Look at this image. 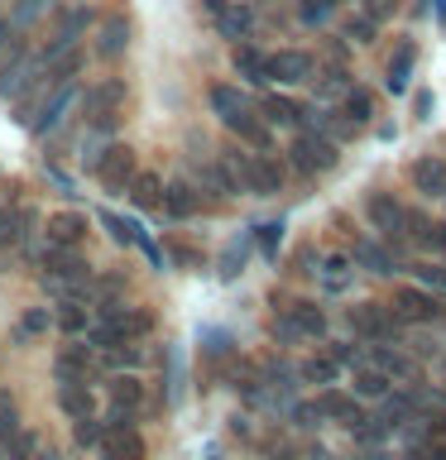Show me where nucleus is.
<instances>
[{"label":"nucleus","mask_w":446,"mask_h":460,"mask_svg":"<svg viewBox=\"0 0 446 460\" xmlns=\"http://www.w3.org/2000/svg\"><path fill=\"white\" fill-rule=\"evenodd\" d=\"M312 82H317V92H322V96H345V92H351V72H345V67L312 72Z\"/></svg>","instance_id":"35"},{"label":"nucleus","mask_w":446,"mask_h":460,"mask_svg":"<svg viewBox=\"0 0 446 460\" xmlns=\"http://www.w3.org/2000/svg\"><path fill=\"white\" fill-rule=\"evenodd\" d=\"M106 394H111V408H120V412H139V402H144V384L135 379V374H115V379L106 384Z\"/></svg>","instance_id":"22"},{"label":"nucleus","mask_w":446,"mask_h":460,"mask_svg":"<svg viewBox=\"0 0 446 460\" xmlns=\"http://www.w3.org/2000/svg\"><path fill=\"white\" fill-rule=\"evenodd\" d=\"M49 240L53 244H82L86 240V216L82 211H53L49 216Z\"/></svg>","instance_id":"20"},{"label":"nucleus","mask_w":446,"mask_h":460,"mask_svg":"<svg viewBox=\"0 0 446 460\" xmlns=\"http://www.w3.org/2000/svg\"><path fill=\"white\" fill-rule=\"evenodd\" d=\"M230 63H236V72H240L245 82H254V86H264V82H269L264 53H259L254 43H236V53H230Z\"/></svg>","instance_id":"25"},{"label":"nucleus","mask_w":446,"mask_h":460,"mask_svg":"<svg viewBox=\"0 0 446 460\" xmlns=\"http://www.w3.org/2000/svg\"><path fill=\"white\" fill-rule=\"evenodd\" d=\"M5 43H10V24L0 20V49H5Z\"/></svg>","instance_id":"51"},{"label":"nucleus","mask_w":446,"mask_h":460,"mask_svg":"<svg viewBox=\"0 0 446 460\" xmlns=\"http://www.w3.org/2000/svg\"><path fill=\"white\" fill-rule=\"evenodd\" d=\"M345 322L360 341H394L398 336V316L388 312V302H355L351 312H345Z\"/></svg>","instance_id":"4"},{"label":"nucleus","mask_w":446,"mask_h":460,"mask_svg":"<svg viewBox=\"0 0 446 460\" xmlns=\"http://www.w3.org/2000/svg\"><path fill=\"white\" fill-rule=\"evenodd\" d=\"M0 244H20V207L0 197Z\"/></svg>","instance_id":"37"},{"label":"nucleus","mask_w":446,"mask_h":460,"mask_svg":"<svg viewBox=\"0 0 446 460\" xmlns=\"http://www.w3.org/2000/svg\"><path fill=\"white\" fill-rule=\"evenodd\" d=\"M298 379H302V384H331V379H336V359H326V355L302 359V365H298Z\"/></svg>","instance_id":"33"},{"label":"nucleus","mask_w":446,"mask_h":460,"mask_svg":"<svg viewBox=\"0 0 446 460\" xmlns=\"http://www.w3.org/2000/svg\"><path fill=\"white\" fill-rule=\"evenodd\" d=\"M365 216H370V226L379 230L388 244H403V207H398L388 192H374V197L365 201Z\"/></svg>","instance_id":"11"},{"label":"nucleus","mask_w":446,"mask_h":460,"mask_svg":"<svg viewBox=\"0 0 446 460\" xmlns=\"http://www.w3.org/2000/svg\"><path fill=\"white\" fill-rule=\"evenodd\" d=\"M82 101V111H86V129H96L101 139L115 129V120H120V106H125V82L120 77H101Z\"/></svg>","instance_id":"1"},{"label":"nucleus","mask_w":446,"mask_h":460,"mask_svg":"<svg viewBox=\"0 0 446 460\" xmlns=\"http://www.w3.org/2000/svg\"><path fill=\"white\" fill-rule=\"evenodd\" d=\"M413 279H417V288H427V293L446 297V269H442V264H413Z\"/></svg>","instance_id":"38"},{"label":"nucleus","mask_w":446,"mask_h":460,"mask_svg":"<svg viewBox=\"0 0 446 460\" xmlns=\"http://www.w3.org/2000/svg\"><path fill=\"white\" fill-rule=\"evenodd\" d=\"M207 10L216 14V10H226V0H207Z\"/></svg>","instance_id":"52"},{"label":"nucleus","mask_w":446,"mask_h":460,"mask_svg":"<svg viewBox=\"0 0 446 460\" xmlns=\"http://www.w3.org/2000/svg\"><path fill=\"white\" fill-rule=\"evenodd\" d=\"M317 417H331V422H360V398H351V394H341V388H322V394H317Z\"/></svg>","instance_id":"12"},{"label":"nucleus","mask_w":446,"mask_h":460,"mask_svg":"<svg viewBox=\"0 0 446 460\" xmlns=\"http://www.w3.org/2000/svg\"><path fill=\"white\" fill-rule=\"evenodd\" d=\"M58 408H63L67 417H92L96 398H92V388H86L82 379H63L58 384Z\"/></svg>","instance_id":"17"},{"label":"nucleus","mask_w":446,"mask_h":460,"mask_svg":"<svg viewBox=\"0 0 446 460\" xmlns=\"http://www.w3.org/2000/svg\"><path fill=\"white\" fill-rule=\"evenodd\" d=\"M125 192H129V201H135V207H144V211H158V207H164V178H158V172H135Z\"/></svg>","instance_id":"21"},{"label":"nucleus","mask_w":446,"mask_h":460,"mask_svg":"<svg viewBox=\"0 0 446 460\" xmlns=\"http://www.w3.org/2000/svg\"><path fill=\"white\" fill-rule=\"evenodd\" d=\"M345 34L355 43H374V20H365V14H360V20H345Z\"/></svg>","instance_id":"45"},{"label":"nucleus","mask_w":446,"mask_h":460,"mask_svg":"<svg viewBox=\"0 0 446 460\" xmlns=\"http://www.w3.org/2000/svg\"><path fill=\"white\" fill-rule=\"evenodd\" d=\"M355 259H360V264H365L370 273H394V254H388L384 244H374V240H365V235L355 240Z\"/></svg>","instance_id":"29"},{"label":"nucleus","mask_w":446,"mask_h":460,"mask_svg":"<svg viewBox=\"0 0 446 460\" xmlns=\"http://www.w3.org/2000/svg\"><path fill=\"white\" fill-rule=\"evenodd\" d=\"M403 230H408V235L423 244V250H432V254L446 259V221H427V216L403 211Z\"/></svg>","instance_id":"13"},{"label":"nucleus","mask_w":446,"mask_h":460,"mask_svg":"<svg viewBox=\"0 0 446 460\" xmlns=\"http://www.w3.org/2000/svg\"><path fill=\"white\" fill-rule=\"evenodd\" d=\"M355 460H388V456L379 451V446H370V451H365V456H355Z\"/></svg>","instance_id":"49"},{"label":"nucleus","mask_w":446,"mask_h":460,"mask_svg":"<svg viewBox=\"0 0 446 460\" xmlns=\"http://www.w3.org/2000/svg\"><path fill=\"white\" fill-rule=\"evenodd\" d=\"M408 178H413V187L417 192H427V197H446V164L442 158H417V164L408 168Z\"/></svg>","instance_id":"15"},{"label":"nucleus","mask_w":446,"mask_h":460,"mask_svg":"<svg viewBox=\"0 0 446 460\" xmlns=\"http://www.w3.org/2000/svg\"><path fill=\"white\" fill-rule=\"evenodd\" d=\"M92 20H96V14H92V5H86V0H82V5H67L63 20H58V29H53V43L43 49V63H53L58 53L77 49V39L86 34V24H92Z\"/></svg>","instance_id":"9"},{"label":"nucleus","mask_w":446,"mask_h":460,"mask_svg":"<svg viewBox=\"0 0 446 460\" xmlns=\"http://www.w3.org/2000/svg\"><path fill=\"white\" fill-rule=\"evenodd\" d=\"M403 460H446V437H417V446Z\"/></svg>","instance_id":"39"},{"label":"nucleus","mask_w":446,"mask_h":460,"mask_svg":"<svg viewBox=\"0 0 446 460\" xmlns=\"http://www.w3.org/2000/svg\"><path fill=\"white\" fill-rule=\"evenodd\" d=\"M384 394H388V374L355 369V398H384Z\"/></svg>","instance_id":"34"},{"label":"nucleus","mask_w":446,"mask_h":460,"mask_svg":"<svg viewBox=\"0 0 446 460\" xmlns=\"http://www.w3.org/2000/svg\"><path fill=\"white\" fill-rule=\"evenodd\" d=\"M129 49V24H125V14H111L106 24H101V34H96V53L101 58H120Z\"/></svg>","instance_id":"24"},{"label":"nucleus","mask_w":446,"mask_h":460,"mask_svg":"<svg viewBox=\"0 0 446 460\" xmlns=\"http://www.w3.org/2000/svg\"><path fill=\"white\" fill-rule=\"evenodd\" d=\"M43 67H49V63H43V53H29L24 43L14 39V43H10V63L0 67V96H5V101H20L29 86H39Z\"/></svg>","instance_id":"2"},{"label":"nucleus","mask_w":446,"mask_h":460,"mask_svg":"<svg viewBox=\"0 0 446 460\" xmlns=\"http://www.w3.org/2000/svg\"><path fill=\"white\" fill-rule=\"evenodd\" d=\"M92 172L101 178V187H106V192H125L129 178L139 172V164H135V149H129V144H106V149L96 154Z\"/></svg>","instance_id":"5"},{"label":"nucleus","mask_w":446,"mask_h":460,"mask_svg":"<svg viewBox=\"0 0 446 460\" xmlns=\"http://www.w3.org/2000/svg\"><path fill=\"white\" fill-rule=\"evenodd\" d=\"M331 359H341V365H360V350H355V345H331Z\"/></svg>","instance_id":"46"},{"label":"nucleus","mask_w":446,"mask_h":460,"mask_svg":"<svg viewBox=\"0 0 446 460\" xmlns=\"http://www.w3.org/2000/svg\"><path fill=\"white\" fill-rule=\"evenodd\" d=\"M101 226H106V230H111V235H115V244H139V230H135V226H125V221H120V216H111V211H101Z\"/></svg>","instance_id":"41"},{"label":"nucleus","mask_w":446,"mask_h":460,"mask_svg":"<svg viewBox=\"0 0 446 460\" xmlns=\"http://www.w3.org/2000/svg\"><path fill=\"white\" fill-rule=\"evenodd\" d=\"M216 24H221V34L226 39H250V29H254V10L245 5V0H226V10H216Z\"/></svg>","instance_id":"16"},{"label":"nucleus","mask_w":446,"mask_h":460,"mask_svg":"<svg viewBox=\"0 0 446 460\" xmlns=\"http://www.w3.org/2000/svg\"><path fill=\"white\" fill-rule=\"evenodd\" d=\"M58 379H92V350H86V345H67L63 355H58Z\"/></svg>","instance_id":"26"},{"label":"nucleus","mask_w":446,"mask_h":460,"mask_svg":"<svg viewBox=\"0 0 446 460\" xmlns=\"http://www.w3.org/2000/svg\"><path fill=\"white\" fill-rule=\"evenodd\" d=\"M226 125H230V135H240L250 149H269V129H264V120H254V115H250V106H245L240 115H230Z\"/></svg>","instance_id":"27"},{"label":"nucleus","mask_w":446,"mask_h":460,"mask_svg":"<svg viewBox=\"0 0 446 460\" xmlns=\"http://www.w3.org/2000/svg\"><path fill=\"white\" fill-rule=\"evenodd\" d=\"M283 322H288V331H293V336H308V341L326 336V312L317 307V302H293Z\"/></svg>","instance_id":"14"},{"label":"nucleus","mask_w":446,"mask_h":460,"mask_svg":"<svg viewBox=\"0 0 446 460\" xmlns=\"http://www.w3.org/2000/svg\"><path fill=\"white\" fill-rule=\"evenodd\" d=\"M308 115H312V129L326 139H351L355 135V125L345 120V111H308Z\"/></svg>","instance_id":"28"},{"label":"nucleus","mask_w":446,"mask_h":460,"mask_svg":"<svg viewBox=\"0 0 446 460\" xmlns=\"http://www.w3.org/2000/svg\"><path fill=\"white\" fill-rule=\"evenodd\" d=\"M408 72H413V43H403V49L388 58V92H408Z\"/></svg>","instance_id":"31"},{"label":"nucleus","mask_w":446,"mask_h":460,"mask_svg":"<svg viewBox=\"0 0 446 460\" xmlns=\"http://www.w3.org/2000/svg\"><path fill=\"white\" fill-rule=\"evenodd\" d=\"M370 115H374V96L360 92V86H351V92H345V120L360 129V125H370Z\"/></svg>","instance_id":"32"},{"label":"nucleus","mask_w":446,"mask_h":460,"mask_svg":"<svg viewBox=\"0 0 446 460\" xmlns=\"http://www.w3.org/2000/svg\"><path fill=\"white\" fill-rule=\"evenodd\" d=\"M308 460H331V456L322 451V446H312V451H308Z\"/></svg>","instance_id":"50"},{"label":"nucleus","mask_w":446,"mask_h":460,"mask_svg":"<svg viewBox=\"0 0 446 460\" xmlns=\"http://www.w3.org/2000/svg\"><path fill=\"white\" fill-rule=\"evenodd\" d=\"M264 67H269V82H283V86H302V82H312V53H302V49H279V53H264Z\"/></svg>","instance_id":"8"},{"label":"nucleus","mask_w":446,"mask_h":460,"mask_svg":"<svg viewBox=\"0 0 446 460\" xmlns=\"http://www.w3.org/2000/svg\"><path fill=\"white\" fill-rule=\"evenodd\" d=\"M72 422H77V427H72V441H77V446H96V441H101L96 412H92V417H72Z\"/></svg>","instance_id":"42"},{"label":"nucleus","mask_w":446,"mask_h":460,"mask_svg":"<svg viewBox=\"0 0 446 460\" xmlns=\"http://www.w3.org/2000/svg\"><path fill=\"white\" fill-rule=\"evenodd\" d=\"M331 20V0H302V24H326Z\"/></svg>","instance_id":"43"},{"label":"nucleus","mask_w":446,"mask_h":460,"mask_svg":"<svg viewBox=\"0 0 446 460\" xmlns=\"http://www.w3.org/2000/svg\"><path fill=\"white\" fill-rule=\"evenodd\" d=\"M293 168L298 172H326V168H336V139H326V135H317V129H302V135L293 139Z\"/></svg>","instance_id":"6"},{"label":"nucleus","mask_w":446,"mask_h":460,"mask_svg":"<svg viewBox=\"0 0 446 460\" xmlns=\"http://www.w3.org/2000/svg\"><path fill=\"white\" fill-rule=\"evenodd\" d=\"M388 312H394L403 326H432L446 316V302L437 293H427V288H398L394 302H388Z\"/></svg>","instance_id":"3"},{"label":"nucleus","mask_w":446,"mask_h":460,"mask_svg":"<svg viewBox=\"0 0 446 460\" xmlns=\"http://www.w3.org/2000/svg\"><path fill=\"white\" fill-rule=\"evenodd\" d=\"M58 326H63L67 336H82V331L92 326V316H86L82 302H63V307H58Z\"/></svg>","instance_id":"36"},{"label":"nucleus","mask_w":446,"mask_h":460,"mask_svg":"<svg viewBox=\"0 0 446 460\" xmlns=\"http://www.w3.org/2000/svg\"><path fill=\"white\" fill-rule=\"evenodd\" d=\"M245 106H250V101H245V92H240V86H211V111L216 115H221V120H230V115H240Z\"/></svg>","instance_id":"30"},{"label":"nucleus","mask_w":446,"mask_h":460,"mask_svg":"<svg viewBox=\"0 0 446 460\" xmlns=\"http://www.w3.org/2000/svg\"><path fill=\"white\" fill-rule=\"evenodd\" d=\"M259 240H264V250H273V240H279V226H259Z\"/></svg>","instance_id":"48"},{"label":"nucleus","mask_w":446,"mask_h":460,"mask_svg":"<svg viewBox=\"0 0 446 460\" xmlns=\"http://www.w3.org/2000/svg\"><path fill=\"white\" fill-rule=\"evenodd\" d=\"M24 331H49V312H29L24 316Z\"/></svg>","instance_id":"47"},{"label":"nucleus","mask_w":446,"mask_h":460,"mask_svg":"<svg viewBox=\"0 0 446 460\" xmlns=\"http://www.w3.org/2000/svg\"><path fill=\"white\" fill-rule=\"evenodd\" d=\"M164 211H168V216H178V221H187V216H197V211H201V197L192 192V182L173 178V182L164 187Z\"/></svg>","instance_id":"19"},{"label":"nucleus","mask_w":446,"mask_h":460,"mask_svg":"<svg viewBox=\"0 0 446 460\" xmlns=\"http://www.w3.org/2000/svg\"><path fill=\"white\" fill-rule=\"evenodd\" d=\"M43 279H63V283H82V279H92V264L82 259L77 244H43Z\"/></svg>","instance_id":"7"},{"label":"nucleus","mask_w":446,"mask_h":460,"mask_svg":"<svg viewBox=\"0 0 446 460\" xmlns=\"http://www.w3.org/2000/svg\"><path fill=\"white\" fill-rule=\"evenodd\" d=\"M53 0H20V5H14V24H29V20H39L43 10H49Z\"/></svg>","instance_id":"44"},{"label":"nucleus","mask_w":446,"mask_h":460,"mask_svg":"<svg viewBox=\"0 0 446 460\" xmlns=\"http://www.w3.org/2000/svg\"><path fill=\"white\" fill-rule=\"evenodd\" d=\"M96 451H101V460H144V437L135 427H106L101 422Z\"/></svg>","instance_id":"10"},{"label":"nucleus","mask_w":446,"mask_h":460,"mask_svg":"<svg viewBox=\"0 0 446 460\" xmlns=\"http://www.w3.org/2000/svg\"><path fill=\"white\" fill-rule=\"evenodd\" d=\"M259 111H264V120H269V125H283V129H293V125L308 120V111H302L293 96H279V92L264 96V106H259Z\"/></svg>","instance_id":"23"},{"label":"nucleus","mask_w":446,"mask_h":460,"mask_svg":"<svg viewBox=\"0 0 446 460\" xmlns=\"http://www.w3.org/2000/svg\"><path fill=\"white\" fill-rule=\"evenodd\" d=\"M437 10H446V0H437Z\"/></svg>","instance_id":"53"},{"label":"nucleus","mask_w":446,"mask_h":460,"mask_svg":"<svg viewBox=\"0 0 446 460\" xmlns=\"http://www.w3.org/2000/svg\"><path fill=\"white\" fill-rule=\"evenodd\" d=\"M442 201H446V197H442Z\"/></svg>","instance_id":"55"},{"label":"nucleus","mask_w":446,"mask_h":460,"mask_svg":"<svg viewBox=\"0 0 446 460\" xmlns=\"http://www.w3.org/2000/svg\"><path fill=\"white\" fill-rule=\"evenodd\" d=\"M0 451H5V446H0Z\"/></svg>","instance_id":"54"},{"label":"nucleus","mask_w":446,"mask_h":460,"mask_svg":"<svg viewBox=\"0 0 446 460\" xmlns=\"http://www.w3.org/2000/svg\"><path fill=\"white\" fill-rule=\"evenodd\" d=\"M374 369L388 374V379H403V384H417V355H403V350H388L379 345L374 350Z\"/></svg>","instance_id":"18"},{"label":"nucleus","mask_w":446,"mask_h":460,"mask_svg":"<svg viewBox=\"0 0 446 460\" xmlns=\"http://www.w3.org/2000/svg\"><path fill=\"white\" fill-rule=\"evenodd\" d=\"M345 269H351V259H345V254H326V259H322L326 288H345Z\"/></svg>","instance_id":"40"}]
</instances>
